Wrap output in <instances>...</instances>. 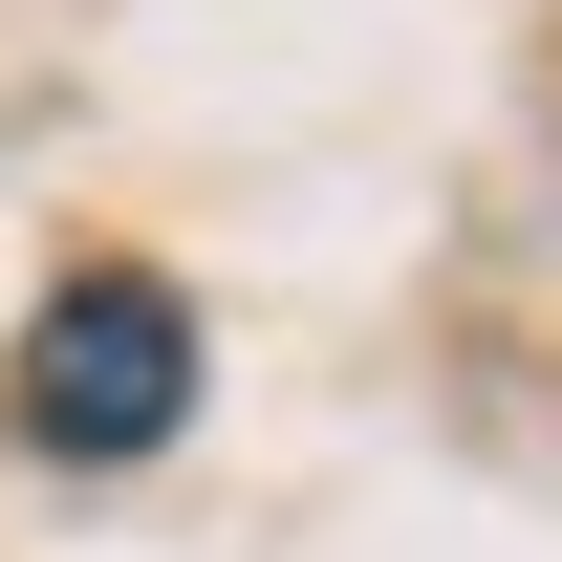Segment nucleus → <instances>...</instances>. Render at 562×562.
Instances as JSON below:
<instances>
[{"mask_svg": "<svg viewBox=\"0 0 562 562\" xmlns=\"http://www.w3.org/2000/svg\"><path fill=\"white\" fill-rule=\"evenodd\" d=\"M173 412H195V303L151 260L66 281L22 325V454H173Z\"/></svg>", "mask_w": 562, "mask_h": 562, "instance_id": "f257e3e1", "label": "nucleus"}]
</instances>
